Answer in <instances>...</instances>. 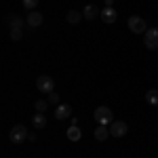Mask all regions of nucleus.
I'll list each match as a JSON object with an SVG mask.
<instances>
[{"instance_id": "f257e3e1", "label": "nucleus", "mask_w": 158, "mask_h": 158, "mask_svg": "<svg viewBox=\"0 0 158 158\" xmlns=\"http://www.w3.org/2000/svg\"><path fill=\"white\" fill-rule=\"evenodd\" d=\"M93 116H95L97 124H103V127H108V124L114 122V114H112V110H110L108 106H99V108L95 110Z\"/></svg>"}, {"instance_id": "f03ea898", "label": "nucleus", "mask_w": 158, "mask_h": 158, "mask_svg": "<svg viewBox=\"0 0 158 158\" xmlns=\"http://www.w3.org/2000/svg\"><path fill=\"white\" fill-rule=\"evenodd\" d=\"M27 137H30V133H27V129H25L23 124H15V127L11 129V133H9V139H11L15 146L23 143Z\"/></svg>"}, {"instance_id": "7ed1b4c3", "label": "nucleus", "mask_w": 158, "mask_h": 158, "mask_svg": "<svg viewBox=\"0 0 158 158\" xmlns=\"http://www.w3.org/2000/svg\"><path fill=\"white\" fill-rule=\"evenodd\" d=\"M129 30H131L133 34H146L148 25L139 15H131V17H129Z\"/></svg>"}, {"instance_id": "20e7f679", "label": "nucleus", "mask_w": 158, "mask_h": 158, "mask_svg": "<svg viewBox=\"0 0 158 158\" xmlns=\"http://www.w3.org/2000/svg\"><path fill=\"white\" fill-rule=\"evenodd\" d=\"M36 86H38V91H40V93L49 95V93H53V91H55V80H53L51 76H38Z\"/></svg>"}, {"instance_id": "39448f33", "label": "nucleus", "mask_w": 158, "mask_h": 158, "mask_svg": "<svg viewBox=\"0 0 158 158\" xmlns=\"http://www.w3.org/2000/svg\"><path fill=\"white\" fill-rule=\"evenodd\" d=\"M143 42L150 51H156L158 49V27H150L143 36Z\"/></svg>"}, {"instance_id": "423d86ee", "label": "nucleus", "mask_w": 158, "mask_h": 158, "mask_svg": "<svg viewBox=\"0 0 158 158\" xmlns=\"http://www.w3.org/2000/svg\"><path fill=\"white\" fill-rule=\"evenodd\" d=\"M127 131H129V127H127L124 120H114L112 124H110V133H112V137H124Z\"/></svg>"}, {"instance_id": "0eeeda50", "label": "nucleus", "mask_w": 158, "mask_h": 158, "mask_svg": "<svg viewBox=\"0 0 158 158\" xmlns=\"http://www.w3.org/2000/svg\"><path fill=\"white\" fill-rule=\"evenodd\" d=\"M25 21H27L30 27H40L42 21H44V17H42V13H38V11H30L27 17H25Z\"/></svg>"}, {"instance_id": "6e6552de", "label": "nucleus", "mask_w": 158, "mask_h": 158, "mask_svg": "<svg viewBox=\"0 0 158 158\" xmlns=\"http://www.w3.org/2000/svg\"><path fill=\"white\" fill-rule=\"evenodd\" d=\"M70 116H72V106L59 103L57 110H55V118H57V120H65V118H70Z\"/></svg>"}, {"instance_id": "1a4fd4ad", "label": "nucleus", "mask_w": 158, "mask_h": 158, "mask_svg": "<svg viewBox=\"0 0 158 158\" xmlns=\"http://www.w3.org/2000/svg\"><path fill=\"white\" fill-rule=\"evenodd\" d=\"M99 17H101V21H103V23H114L118 15H116V11H114L112 6H106V9L101 11V15H99Z\"/></svg>"}, {"instance_id": "9d476101", "label": "nucleus", "mask_w": 158, "mask_h": 158, "mask_svg": "<svg viewBox=\"0 0 158 158\" xmlns=\"http://www.w3.org/2000/svg\"><path fill=\"white\" fill-rule=\"evenodd\" d=\"M82 15H85V19H97V15H101V11H99L95 4H86L85 9H82Z\"/></svg>"}, {"instance_id": "9b49d317", "label": "nucleus", "mask_w": 158, "mask_h": 158, "mask_svg": "<svg viewBox=\"0 0 158 158\" xmlns=\"http://www.w3.org/2000/svg\"><path fill=\"white\" fill-rule=\"evenodd\" d=\"M32 124H34V129H36V131H42V129H44V127H47V116H44V114H40V112H38L36 116H34V118H32Z\"/></svg>"}, {"instance_id": "f8f14e48", "label": "nucleus", "mask_w": 158, "mask_h": 158, "mask_svg": "<svg viewBox=\"0 0 158 158\" xmlns=\"http://www.w3.org/2000/svg\"><path fill=\"white\" fill-rule=\"evenodd\" d=\"M110 135H112V133H110V129H108V127H103V124H99L97 129H95V139H97V141H106Z\"/></svg>"}, {"instance_id": "ddd939ff", "label": "nucleus", "mask_w": 158, "mask_h": 158, "mask_svg": "<svg viewBox=\"0 0 158 158\" xmlns=\"http://www.w3.org/2000/svg\"><path fill=\"white\" fill-rule=\"evenodd\" d=\"M80 137H82V131L78 129V124H72L68 129V139L70 141H80Z\"/></svg>"}, {"instance_id": "4468645a", "label": "nucleus", "mask_w": 158, "mask_h": 158, "mask_svg": "<svg viewBox=\"0 0 158 158\" xmlns=\"http://www.w3.org/2000/svg\"><path fill=\"white\" fill-rule=\"evenodd\" d=\"M146 101L150 103V106H156V108H158V89L148 91V93H146Z\"/></svg>"}, {"instance_id": "2eb2a0df", "label": "nucleus", "mask_w": 158, "mask_h": 158, "mask_svg": "<svg viewBox=\"0 0 158 158\" xmlns=\"http://www.w3.org/2000/svg\"><path fill=\"white\" fill-rule=\"evenodd\" d=\"M82 17H85V15H82L80 11H70L68 15H65V19H68V23H78V21H80Z\"/></svg>"}, {"instance_id": "dca6fc26", "label": "nucleus", "mask_w": 158, "mask_h": 158, "mask_svg": "<svg viewBox=\"0 0 158 158\" xmlns=\"http://www.w3.org/2000/svg\"><path fill=\"white\" fill-rule=\"evenodd\" d=\"M9 23H11V30L13 27H17V30H23V25L27 23V21H23L21 17H17V15H13L11 19H9Z\"/></svg>"}, {"instance_id": "f3484780", "label": "nucleus", "mask_w": 158, "mask_h": 158, "mask_svg": "<svg viewBox=\"0 0 158 158\" xmlns=\"http://www.w3.org/2000/svg\"><path fill=\"white\" fill-rule=\"evenodd\" d=\"M34 108H36V112H40V114H42V112H47V108H49V99H38Z\"/></svg>"}, {"instance_id": "a211bd4d", "label": "nucleus", "mask_w": 158, "mask_h": 158, "mask_svg": "<svg viewBox=\"0 0 158 158\" xmlns=\"http://www.w3.org/2000/svg\"><path fill=\"white\" fill-rule=\"evenodd\" d=\"M21 2H23V6L27 9V11H34V9L38 6V0H21Z\"/></svg>"}, {"instance_id": "6ab92c4d", "label": "nucleus", "mask_w": 158, "mask_h": 158, "mask_svg": "<svg viewBox=\"0 0 158 158\" xmlns=\"http://www.w3.org/2000/svg\"><path fill=\"white\" fill-rule=\"evenodd\" d=\"M21 36H23L21 30H17V27H13V30H11V38H13V40H21Z\"/></svg>"}, {"instance_id": "aec40b11", "label": "nucleus", "mask_w": 158, "mask_h": 158, "mask_svg": "<svg viewBox=\"0 0 158 158\" xmlns=\"http://www.w3.org/2000/svg\"><path fill=\"white\" fill-rule=\"evenodd\" d=\"M49 103H59V95L53 91V93H49Z\"/></svg>"}, {"instance_id": "412c9836", "label": "nucleus", "mask_w": 158, "mask_h": 158, "mask_svg": "<svg viewBox=\"0 0 158 158\" xmlns=\"http://www.w3.org/2000/svg\"><path fill=\"white\" fill-rule=\"evenodd\" d=\"M112 2H114V0H106V6H112Z\"/></svg>"}]
</instances>
